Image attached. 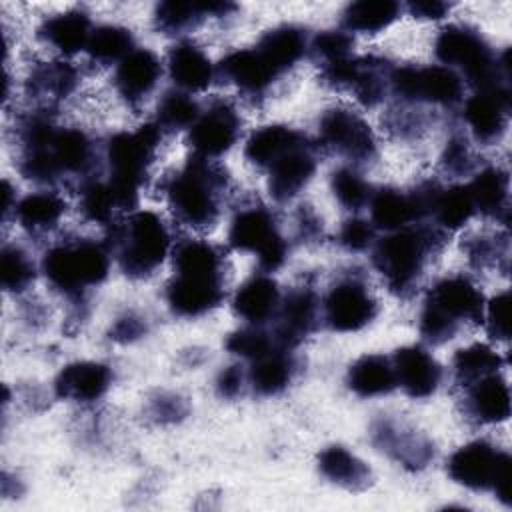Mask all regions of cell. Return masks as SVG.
Masks as SVG:
<instances>
[{"label":"cell","instance_id":"cell-1","mask_svg":"<svg viewBox=\"0 0 512 512\" xmlns=\"http://www.w3.org/2000/svg\"><path fill=\"white\" fill-rule=\"evenodd\" d=\"M20 174L36 184H56L66 178L88 182L96 166L92 138L72 126H56L44 110L28 114L20 126Z\"/></svg>","mask_w":512,"mask_h":512},{"label":"cell","instance_id":"cell-2","mask_svg":"<svg viewBox=\"0 0 512 512\" xmlns=\"http://www.w3.org/2000/svg\"><path fill=\"white\" fill-rule=\"evenodd\" d=\"M166 202L182 224L206 230L216 224L228 192V174L208 158H188L164 186Z\"/></svg>","mask_w":512,"mask_h":512},{"label":"cell","instance_id":"cell-3","mask_svg":"<svg viewBox=\"0 0 512 512\" xmlns=\"http://www.w3.org/2000/svg\"><path fill=\"white\" fill-rule=\"evenodd\" d=\"M434 52L442 66L458 72L476 90L510 88V52L496 54L488 40L470 26L450 24L442 28Z\"/></svg>","mask_w":512,"mask_h":512},{"label":"cell","instance_id":"cell-4","mask_svg":"<svg viewBox=\"0 0 512 512\" xmlns=\"http://www.w3.org/2000/svg\"><path fill=\"white\" fill-rule=\"evenodd\" d=\"M444 234L438 226L410 224L388 232L372 246V264L388 290L406 296L418 282L428 258L442 246Z\"/></svg>","mask_w":512,"mask_h":512},{"label":"cell","instance_id":"cell-5","mask_svg":"<svg viewBox=\"0 0 512 512\" xmlns=\"http://www.w3.org/2000/svg\"><path fill=\"white\" fill-rule=\"evenodd\" d=\"M40 266L46 282L78 304L88 288L98 286L108 276L110 248L106 242L90 238L64 240L44 252Z\"/></svg>","mask_w":512,"mask_h":512},{"label":"cell","instance_id":"cell-6","mask_svg":"<svg viewBox=\"0 0 512 512\" xmlns=\"http://www.w3.org/2000/svg\"><path fill=\"white\" fill-rule=\"evenodd\" d=\"M482 314L484 296L476 282L464 274H450L428 290L418 328L426 342L442 344L458 332L460 324L480 322Z\"/></svg>","mask_w":512,"mask_h":512},{"label":"cell","instance_id":"cell-7","mask_svg":"<svg viewBox=\"0 0 512 512\" xmlns=\"http://www.w3.org/2000/svg\"><path fill=\"white\" fill-rule=\"evenodd\" d=\"M162 140V128L156 122L142 124L128 132H116L106 142L108 186L120 210H130L138 202L140 188Z\"/></svg>","mask_w":512,"mask_h":512},{"label":"cell","instance_id":"cell-8","mask_svg":"<svg viewBox=\"0 0 512 512\" xmlns=\"http://www.w3.org/2000/svg\"><path fill=\"white\" fill-rule=\"evenodd\" d=\"M122 272L130 278L150 276L170 250V232L152 210H136L122 222L110 224L106 240Z\"/></svg>","mask_w":512,"mask_h":512},{"label":"cell","instance_id":"cell-9","mask_svg":"<svg viewBox=\"0 0 512 512\" xmlns=\"http://www.w3.org/2000/svg\"><path fill=\"white\" fill-rule=\"evenodd\" d=\"M450 478L470 490H492L496 498L510 506V456L488 440H474L448 458Z\"/></svg>","mask_w":512,"mask_h":512},{"label":"cell","instance_id":"cell-10","mask_svg":"<svg viewBox=\"0 0 512 512\" xmlns=\"http://www.w3.org/2000/svg\"><path fill=\"white\" fill-rule=\"evenodd\" d=\"M390 92L402 104H434L452 108L462 100L464 80L448 66H392Z\"/></svg>","mask_w":512,"mask_h":512},{"label":"cell","instance_id":"cell-11","mask_svg":"<svg viewBox=\"0 0 512 512\" xmlns=\"http://www.w3.org/2000/svg\"><path fill=\"white\" fill-rule=\"evenodd\" d=\"M228 244L234 250L256 254L266 272L278 270L288 258V244L278 230V222L264 206H246L234 214Z\"/></svg>","mask_w":512,"mask_h":512},{"label":"cell","instance_id":"cell-12","mask_svg":"<svg viewBox=\"0 0 512 512\" xmlns=\"http://www.w3.org/2000/svg\"><path fill=\"white\" fill-rule=\"evenodd\" d=\"M378 314V302L358 276H344L334 282L322 302V316L336 332H356L368 326Z\"/></svg>","mask_w":512,"mask_h":512},{"label":"cell","instance_id":"cell-13","mask_svg":"<svg viewBox=\"0 0 512 512\" xmlns=\"http://www.w3.org/2000/svg\"><path fill=\"white\" fill-rule=\"evenodd\" d=\"M320 144L346 160L360 164L376 156V136L372 128L352 110L330 108L318 122Z\"/></svg>","mask_w":512,"mask_h":512},{"label":"cell","instance_id":"cell-14","mask_svg":"<svg viewBox=\"0 0 512 512\" xmlns=\"http://www.w3.org/2000/svg\"><path fill=\"white\" fill-rule=\"evenodd\" d=\"M240 134V116L228 100H214L188 128V144L194 156L216 158L228 152Z\"/></svg>","mask_w":512,"mask_h":512},{"label":"cell","instance_id":"cell-15","mask_svg":"<svg viewBox=\"0 0 512 512\" xmlns=\"http://www.w3.org/2000/svg\"><path fill=\"white\" fill-rule=\"evenodd\" d=\"M168 308L182 318H198L224 298V274L174 272L164 292Z\"/></svg>","mask_w":512,"mask_h":512},{"label":"cell","instance_id":"cell-16","mask_svg":"<svg viewBox=\"0 0 512 512\" xmlns=\"http://www.w3.org/2000/svg\"><path fill=\"white\" fill-rule=\"evenodd\" d=\"M370 438L380 452L410 470H422L434 458L430 438L396 418H378L370 428Z\"/></svg>","mask_w":512,"mask_h":512},{"label":"cell","instance_id":"cell-17","mask_svg":"<svg viewBox=\"0 0 512 512\" xmlns=\"http://www.w3.org/2000/svg\"><path fill=\"white\" fill-rule=\"evenodd\" d=\"M510 116V88L476 90L462 108V118L480 144L502 138Z\"/></svg>","mask_w":512,"mask_h":512},{"label":"cell","instance_id":"cell-18","mask_svg":"<svg viewBox=\"0 0 512 512\" xmlns=\"http://www.w3.org/2000/svg\"><path fill=\"white\" fill-rule=\"evenodd\" d=\"M318 312L320 304L312 288L300 286L290 290L284 298H280V306L274 316L276 340L286 348H294L314 330Z\"/></svg>","mask_w":512,"mask_h":512},{"label":"cell","instance_id":"cell-19","mask_svg":"<svg viewBox=\"0 0 512 512\" xmlns=\"http://www.w3.org/2000/svg\"><path fill=\"white\" fill-rule=\"evenodd\" d=\"M396 386L410 398H428L442 380V368L436 358L422 346H402L392 356Z\"/></svg>","mask_w":512,"mask_h":512},{"label":"cell","instance_id":"cell-20","mask_svg":"<svg viewBox=\"0 0 512 512\" xmlns=\"http://www.w3.org/2000/svg\"><path fill=\"white\" fill-rule=\"evenodd\" d=\"M162 64L148 48H134L114 70V88L128 104H140L158 84Z\"/></svg>","mask_w":512,"mask_h":512},{"label":"cell","instance_id":"cell-21","mask_svg":"<svg viewBox=\"0 0 512 512\" xmlns=\"http://www.w3.org/2000/svg\"><path fill=\"white\" fill-rule=\"evenodd\" d=\"M314 172L316 146L308 140L268 168V192L276 202H288L312 180Z\"/></svg>","mask_w":512,"mask_h":512},{"label":"cell","instance_id":"cell-22","mask_svg":"<svg viewBox=\"0 0 512 512\" xmlns=\"http://www.w3.org/2000/svg\"><path fill=\"white\" fill-rule=\"evenodd\" d=\"M112 384V368L102 362L82 360L66 364L56 380L54 390L60 398L74 400V402H94Z\"/></svg>","mask_w":512,"mask_h":512},{"label":"cell","instance_id":"cell-23","mask_svg":"<svg viewBox=\"0 0 512 512\" xmlns=\"http://www.w3.org/2000/svg\"><path fill=\"white\" fill-rule=\"evenodd\" d=\"M254 50L280 78L306 56V52L310 50V40L304 28L294 24H282L266 30Z\"/></svg>","mask_w":512,"mask_h":512},{"label":"cell","instance_id":"cell-24","mask_svg":"<svg viewBox=\"0 0 512 512\" xmlns=\"http://www.w3.org/2000/svg\"><path fill=\"white\" fill-rule=\"evenodd\" d=\"M280 306V288L274 278L266 274H254L238 286L232 298V310L238 318L252 326H262L274 320Z\"/></svg>","mask_w":512,"mask_h":512},{"label":"cell","instance_id":"cell-25","mask_svg":"<svg viewBox=\"0 0 512 512\" xmlns=\"http://www.w3.org/2000/svg\"><path fill=\"white\" fill-rule=\"evenodd\" d=\"M166 66L176 88L188 94L206 90L214 80V64L206 52L190 40H182L170 48Z\"/></svg>","mask_w":512,"mask_h":512},{"label":"cell","instance_id":"cell-26","mask_svg":"<svg viewBox=\"0 0 512 512\" xmlns=\"http://www.w3.org/2000/svg\"><path fill=\"white\" fill-rule=\"evenodd\" d=\"M464 410L480 424H498L510 416V388L502 376L488 374L466 386Z\"/></svg>","mask_w":512,"mask_h":512},{"label":"cell","instance_id":"cell-27","mask_svg":"<svg viewBox=\"0 0 512 512\" xmlns=\"http://www.w3.org/2000/svg\"><path fill=\"white\" fill-rule=\"evenodd\" d=\"M218 74L248 96H262L278 80L254 48L226 54L218 64Z\"/></svg>","mask_w":512,"mask_h":512},{"label":"cell","instance_id":"cell-28","mask_svg":"<svg viewBox=\"0 0 512 512\" xmlns=\"http://www.w3.org/2000/svg\"><path fill=\"white\" fill-rule=\"evenodd\" d=\"M310 138L296 128L284 124H268L250 134L244 144V156L252 166L270 168L290 150L306 144Z\"/></svg>","mask_w":512,"mask_h":512},{"label":"cell","instance_id":"cell-29","mask_svg":"<svg viewBox=\"0 0 512 512\" xmlns=\"http://www.w3.org/2000/svg\"><path fill=\"white\" fill-rule=\"evenodd\" d=\"M92 30L94 28L86 12L66 10L46 18L38 28V36L60 54L72 56L80 50H86Z\"/></svg>","mask_w":512,"mask_h":512},{"label":"cell","instance_id":"cell-30","mask_svg":"<svg viewBox=\"0 0 512 512\" xmlns=\"http://www.w3.org/2000/svg\"><path fill=\"white\" fill-rule=\"evenodd\" d=\"M296 374V358L290 348L278 346L272 352L250 362L246 372L250 388L258 396H276L284 392Z\"/></svg>","mask_w":512,"mask_h":512},{"label":"cell","instance_id":"cell-31","mask_svg":"<svg viewBox=\"0 0 512 512\" xmlns=\"http://www.w3.org/2000/svg\"><path fill=\"white\" fill-rule=\"evenodd\" d=\"M392 64L378 56H360L352 60L346 86L364 106H376L390 92Z\"/></svg>","mask_w":512,"mask_h":512},{"label":"cell","instance_id":"cell-32","mask_svg":"<svg viewBox=\"0 0 512 512\" xmlns=\"http://www.w3.org/2000/svg\"><path fill=\"white\" fill-rule=\"evenodd\" d=\"M476 212L506 222L508 220V172L500 166L480 168L468 184Z\"/></svg>","mask_w":512,"mask_h":512},{"label":"cell","instance_id":"cell-33","mask_svg":"<svg viewBox=\"0 0 512 512\" xmlns=\"http://www.w3.org/2000/svg\"><path fill=\"white\" fill-rule=\"evenodd\" d=\"M348 388L360 398H374L396 388L392 360L382 354H364L354 360L346 374Z\"/></svg>","mask_w":512,"mask_h":512},{"label":"cell","instance_id":"cell-34","mask_svg":"<svg viewBox=\"0 0 512 512\" xmlns=\"http://www.w3.org/2000/svg\"><path fill=\"white\" fill-rule=\"evenodd\" d=\"M318 470L326 480L346 490H364L372 482V472L368 464L344 446L324 448L318 454Z\"/></svg>","mask_w":512,"mask_h":512},{"label":"cell","instance_id":"cell-35","mask_svg":"<svg viewBox=\"0 0 512 512\" xmlns=\"http://www.w3.org/2000/svg\"><path fill=\"white\" fill-rule=\"evenodd\" d=\"M370 222L374 228L394 232L410 224H420L410 192L396 188H380L370 196Z\"/></svg>","mask_w":512,"mask_h":512},{"label":"cell","instance_id":"cell-36","mask_svg":"<svg viewBox=\"0 0 512 512\" xmlns=\"http://www.w3.org/2000/svg\"><path fill=\"white\" fill-rule=\"evenodd\" d=\"M66 212V202L56 192H32L20 198L14 206L16 222L32 234L52 230Z\"/></svg>","mask_w":512,"mask_h":512},{"label":"cell","instance_id":"cell-37","mask_svg":"<svg viewBox=\"0 0 512 512\" xmlns=\"http://www.w3.org/2000/svg\"><path fill=\"white\" fill-rule=\"evenodd\" d=\"M78 70L68 62H44L30 70L26 90L34 98L62 100L68 98L78 86Z\"/></svg>","mask_w":512,"mask_h":512},{"label":"cell","instance_id":"cell-38","mask_svg":"<svg viewBox=\"0 0 512 512\" xmlns=\"http://www.w3.org/2000/svg\"><path fill=\"white\" fill-rule=\"evenodd\" d=\"M400 14V4L394 0H358L350 2L342 12L346 32L374 34L388 28Z\"/></svg>","mask_w":512,"mask_h":512},{"label":"cell","instance_id":"cell-39","mask_svg":"<svg viewBox=\"0 0 512 512\" xmlns=\"http://www.w3.org/2000/svg\"><path fill=\"white\" fill-rule=\"evenodd\" d=\"M476 212L468 184H454L438 190L432 216L440 230H456L464 226Z\"/></svg>","mask_w":512,"mask_h":512},{"label":"cell","instance_id":"cell-40","mask_svg":"<svg viewBox=\"0 0 512 512\" xmlns=\"http://www.w3.org/2000/svg\"><path fill=\"white\" fill-rule=\"evenodd\" d=\"M502 356L488 344H470L456 350L452 358V370L462 386H468L488 374H496L502 368Z\"/></svg>","mask_w":512,"mask_h":512},{"label":"cell","instance_id":"cell-41","mask_svg":"<svg viewBox=\"0 0 512 512\" xmlns=\"http://www.w3.org/2000/svg\"><path fill=\"white\" fill-rule=\"evenodd\" d=\"M134 36L132 30L118 26V24H102L96 26L90 34V40L86 44V52L94 62L110 64L120 62L124 56H128L134 50Z\"/></svg>","mask_w":512,"mask_h":512},{"label":"cell","instance_id":"cell-42","mask_svg":"<svg viewBox=\"0 0 512 512\" xmlns=\"http://www.w3.org/2000/svg\"><path fill=\"white\" fill-rule=\"evenodd\" d=\"M206 16V2L166 0L156 4L154 26L164 34H182L198 26Z\"/></svg>","mask_w":512,"mask_h":512},{"label":"cell","instance_id":"cell-43","mask_svg":"<svg viewBox=\"0 0 512 512\" xmlns=\"http://www.w3.org/2000/svg\"><path fill=\"white\" fill-rule=\"evenodd\" d=\"M200 106L198 102L182 90H168L158 106H156V124L162 130H182L190 128L196 118L200 116Z\"/></svg>","mask_w":512,"mask_h":512},{"label":"cell","instance_id":"cell-44","mask_svg":"<svg viewBox=\"0 0 512 512\" xmlns=\"http://www.w3.org/2000/svg\"><path fill=\"white\" fill-rule=\"evenodd\" d=\"M80 212L86 220L96 224H112L114 210H120L112 188L106 180L90 178L80 184Z\"/></svg>","mask_w":512,"mask_h":512},{"label":"cell","instance_id":"cell-45","mask_svg":"<svg viewBox=\"0 0 512 512\" xmlns=\"http://www.w3.org/2000/svg\"><path fill=\"white\" fill-rule=\"evenodd\" d=\"M330 190L346 210H360L372 196L370 184L350 166H340L330 174Z\"/></svg>","mask_w":512,"mask_h":512},{"label":"cell","instance_id":"cell-46","mask_svg":"<svg viewBox=\"0 0 512 512\" xmlns=\"http://www.w3.org/2000/svg\"><path fill=\"white\" fill-rule=\"evenodd\" d=\"M34 280V264L30 256L14 244L2 248L0 254V282L6 292H24Z\"/></svg>","mask_w":512,"mask_h":512},{"label":"cell","instance_id":"cell-47","mask_svg":"<svg viewBox=\"0 0 512 512\" xmlns=\"http://www.w3.org/2000/svg\"><path fill=\"white\" fill-rule=\"evenodd\" d=\"M278 346H282V344L276 340L274 332H268L262 326H252V324H248L246 328L234 330L226 338V350L240 358H246L250 362L272 352Z\"/></svg>","mask_w":512,"mask_h":512},{"label":"cell","instance_id":"cell-48","mask_svg":"<svg viewBox=\"0 0 512 512\" xmlns=\"http://www.w3.org/2000/svg\"><path fill=\"white\" fill-rule=\"evenodd\" d=\"M310 52L318 58L320 66L346 60L352 56V36L346 30H322L310 40Z\"/></svg>","mask_w":512,"mask_h":512},{"label":"cell","instance_id":"cell-49","mask_svg":"<svg viewBox=\"0 0 512 512\" xmlns=\"http://www.w3.org/2000/svg\"><path fill=\"white\" fill-rule=\"evenodd\" d=\"M338 242L350 252H364L376 242V228L370 220L364 218H348L342 222L338 230Z\"/></svg>","mask_w":512,"mask_h":512},{"label":"cell","instance_id":"cell-50","mask_svg":"<svg viewBox=\"0 0 512 512\" xmlns=\"http://www.w3.org/2000/svg\"><path fill=\"white\" fill-rule=\"evenodd\" d=\"M442 166L452 176H464L474 168V156L468 146V140L462 134H454L446 140L442 150Z\"/></svg>","mask_w":512,"mask_h":512},{"label":"cell","instance_id":"cell-51","mask_svg":"<svg viewBox=\"0 0 512 512\" xmlns=\"http://www.w3.org/2000/svg\"><path fill=\"white\" fill-rule=\"evenodd\" d=\"M148 412L156 422H178L188 414V404L180 394L158 392L154 398H150Z\"/></svg>","mask_w":512,"mask_h":512},{"label":"cell","instance_id":"cell-52","mask_svg":"<svg viewBox=\"0 0 512 512\" xmlns=\"http://www.w3.org/2000/svg\"><path fill=\"white\" fill-rule=\"evenodd\" d=\"M508 308H510V294L508 290L496 294L484 308L486 314V330L494 340H508Z\"/></svg>","mask_w":512,"mask_h":512},{"label":"cell","instance_id":"cell-53","mask_svg":"<svg viewBox=\"0 0 512 512\" xmlns=\"http://www.w3.org/2000/svg\"><path fill=\"white\" fill-rule=\"evenodd\" d=\"M506 250H508V240L502 238L498 240L496 236H476L466 244V252L468 258L478 264V266H486V264H494L500 256L506 258Z\"/></svg>","mask_w":512,"mask_h":512},{"label":"cell","instance_id":"cell-54","mask_svg":"<svg viewBox=\"0 0 512 512\" xmlns=\"http://www.w3.org/2000/svg\"><path fill=\"white\" fill-rule=\"evenodd\" d=\"M148 332V322L144 316L136 314V312H126L120 318H116V322L110 328V338L114 342L120 344H128L134 342L138 338H142Z\"/></svg>","mask_w":512,"mask_h":512},{"label":"cell","instance_id":"cell-55","mask_svg":"<svg viewBox=\"0 0 512 512\" xmlns=\"http://www.w3.org/2000/svg\"><path fill=\"white\" fill-rule=\"evenodd\" d=\"M246 382H248V378H246V372L242 370V366L232 364V366H226L218 372L214 386H216L218 396L232 400V398L242 394Z\"/></svg>","mask_w":512,"mask_h":512},{"label":"cell","instance_id":"cell-56","mask_svg":"<svg viewBox=\"0 0 512 512\" xmlns=\"http://www.w3.org/2000/svg\"><path fill=\"white\" fill-rule=\"evenodd\" d=\"M388 126L400 136H414L424 128V118L420 112L392 110L388 116Z\"/></svg>","mask_w":512,"mask_h":512},{"label":"cell","instance_id":"cell-57","mask_svg":"<svg viewBox=\"0 0 512 512\" xmlns=\"http://www.w3.org/2000/svg\"><path fill=\"white\" fill-rule=\"evenodd\" d=\"M450 10V4L440 2V0H412L408 2V12L414 18H422V20H438L444 18Z\"/></svg>","mask_w":512,"mask_h":512},{"label":"cell","instance_id":"cell-58","mask_svg":"<svg viewBox=\"0 0 512 512\" xmlns=\"http://www.w3.org/2000/svg\"><path fill=\"white\" fill-rule=\"evenodd\" d=\"M296 222H298V232L302 238H316L322 230V222L310 206H300Z\"/></svg>","mask_w":512,"mask_h":512},{"label":"cell","instance_id":"cell-59","mask_svg":"<svg viewBox=\"0 0 512 512\" xmlns=\"http://www.w3.org/2000/svg\"><path fill=\"white\" fill-rule=\"evenodd\" d=\"M14 206H16V202L12 204V188H10L8 180H4L2 182V212H4V216H8V212L14 210Z\"/></svg>","mask_w":512,"mask_h":512}]
</instances>
